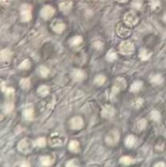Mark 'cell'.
<instances>
[{"mask_svg": "<svg viewBox=\"0 0 166 167\" xmlns=\"http://www.w3.org/2000/svg\"><path fill=\"white\" fill-rule=\"evenodd\" d=\"M94 46H95V48H98V49L101 48L102 43L101 42H100V41H96V42L94 44Z\"/></svg>", "mask_w": 166, "mask_h": 167, "instance_id": "cell-36", "label": "cell"}, {"mask_svg": "<svg viewBox=\"0 0 166 167\" xmlns=\"http://www.w3.org/2000/svg\"><path fill=\"white\" fill-rule=\"evenodd\" d=\"M23 116L27 120H32L33 116H34V111L31 108L26 109L23 111Z\"/></svg>", "mask_w": 166, "mask_h": 167, "instance_id": "cell-17", "label": "cell"}, {"mask_svg": "<svg viewBox=\"0 0 166 167\" xmlns=\"http://www.w3.org/2000/svg\"><path fill=\"white\" fill-rule=\"evenodd\" d=\"M151 118L153 119V121H158L161 119V114H160V113L158 111H157V110H153L151 113Z\"/></svg>", "mask_w": 166, "mask_h": 167, "instance_id": "cell-30", "label": "cell"}, {"mask_svg": "<svg viewBox=\"0 0 166 167\" xmlns=\"http://www.w3.org/2000/svg\"><path fill=\"white\" fill-rule=\"evenodd\" d=\"M31 66V62L29 61V60H25L24 61H23L20 64V65L19 66V68L20 69H27Z\"/></svg>", "mask_w": 166, "mask_h": 167, "instance_id": "cell-31", "label": "cell"}, {"mask_svg": "<svg viewBox=\"0 0 166 167\" xmlns=\"http://www.w3.org/2000/svg\"><path fill=\"white\" fill-rule=\"evenodd\" d=\"M35 145L39 147H44L46 145V140L44 137H41V138L37 139L35 141Z\"/></svg>", "mask_w": 166, "mask_h": 167, "instance_id": "cell-32", "label": "cell"}, {"mask_svg": "<svg viewBox=\"0 0 166 167\" xmlns=\"http://www.w3.org/2000/svg\"><path fill=\"white\" fill-rule=\"evenodd\" d=\"M136 142V137L133 135H129L127 137L125 140V145L128 147H133Z\"/></svg>", "mask_w": 166, "mask_h": 167, "instance_id": "cell-18", "label": "cell"}, {"mask_svg": "<svg viewBox=\"0 0 166 167\" xmlns=\"http://www.w3.org/2000/svg\"><path fill=\"white\" fill-rule=\"evenodd\" d=\"M72 76L74 78V80H76V81H80V80H82L84 76H85V74L84 72L82 71V70H74L72 72Z\"/></svg>", "mask_w": 166, "mask_h": 167, "instance_id": "cell-14", "label": "cell"}, {"mask_svg": "<svg viewBox=\"0 0 166 167\" xmlns=\"http://www.w3.org/2000/svg\"><path fill=\"white\" fill-rule=\"evenodd\" d=\"M82 41H83V38L81 36H75L74 38L72 39V40H71V44L73 45V46H76V45L80 44L81 43H82Z\"/></svg>", "mask_w": 166, "mask_h": 167, "instance_id": "cell-25", "label": "cell"}, {"mask_svg": "<svg viewBox=\"0 0 166 167\" xmlns=\"http://www.w3.org/2000/svg\"><path fill=\"white\" fill-rule=\"evenodd\" d=\"M116 1L120 2V3H125V2H127L128 0H116Z\"/></svg>", "mask_w": 166, "mask_h": 167, "instance_id": "cell-38", "label": "cell"}, {"mask_svg": "<svg viewBox=\"0 0 166 167\" xmlns=\"http://www.w3.org/2000/svg\"><path fill=\"white\" fill-rule=\"evenodd\" d=\"M120 138L119 132L117 130L110 131L109 133L106 137V142L109 146H114L118 142Z\"/></svg>", "mask_w": 166, "mask_h": 167, "instance_id": "cell-3", "label": "cell"}, {"mask_svg": "<svg viewBox=\"0 0 166 167\" xmlns=\"http://www.w3.org/2000/svg\"><path fill=\"white\" fill-rule=\"evenodd\" d=\"M164 20H165L166 22V15H165V16H164Z\"/></svg>", "mask_w": 166, "mask_h": 167, "instance_id": "cell-39", "label": "cell"}, {"mask_svg": "<svg viewBox=\"0 0 166 167\" xmlns=\"http://www.w3.org/2000/svg\"><path fill=\"white\" fill-rule=\"evenodd\" d=\"M142 104H143V100H142V99H140V98L136 99V100L133 102V105L135 108H139V107H141V106L142 105Z\"/></svg>", "mask_w": 166, "mask_h": 167, "instance_id": "cell-34", "label": "cell"}, {"mask_svg": "<svg viewBox=\"0 0 166 167\" xmlns=\"http://www.w3.org/2000/svg\"><path fill=\"white\" fill-rule=\"evenodd\" d=\"M146 125H147V122H146L145 120V119H142L141 121H139V122L137 124V126L140 129H144L146 127Z\"/></svg>", "mask_w": 166, "mask_h": 167, "instance_id": "cell-35", "label": "cell"}, {"mask_svg": "<svg viewBox=\"0 0 166 167\" xmlns=\"http://www.w3.org/2000/svg\"><path fill=\"white\" fill-rule=\"evenodd\" d=\"M155 166H165V164L163 162H160V163H157V164H156V165H155Z\"/></svg>", "mask_w": 166, "mask_h": 167, "instance_id": "cell-37", "label": "cell"}, {"mask_svg": "<svg viewBox=\"0 0 166 167\" xmlns=\"http://www.w3.org/2000/svg\"><path fill=\"white\" fill-rule=\"evenodd\" d=\"M142 82L141 81H135L131 86V91L132 92H137L141 88Z\"/></svg>", "mask_w": 166, "mask_h": 167, "instance_id": "cell-23", "label": "cell"}, {"mask_svg": "<svg viewBox=\"0 0 166 167\" xmlns=\"http://www.w3.org/2000/svg\"><path fill=\"white\" fill-rule=\"evenodd\" d=\"M101 114L104 117L110 118V117H112L115 114V110H114V109L112 106L107 105L103 109L101 112Z\"/></svg>", "mask_w": 166, "mask_h": 167, "instance_id": "cell-10", "label": "cell"}, {"mask_svg": "<svg viewBox=\"0 0 166 167\" xmlns=\"http://www.w3.org/2000/svg\"><path fill=\"white\" fill-rule=\"evenodd\" d=\"M50 142L52 146H60L64 143V140L59 134H53L51 137Z\"/></svg>", "mask_w": 166, "mask_h": 167, "instance_id": "cell-13", "label": "cell"}, {"mask_svg": "<svg viewBox=\"0 0 166 167\" xmlns=\"http://www.w3.org/2000/svg\"><path fill=\"white\" fill-rule=\"evenodd\" d=\"M128 24H119L116 27V33L120 37H126L130 35V28Z\"/></svg>", "mask_w": 166, "mask_h": 167, "instance_id": "cell-6", "label": "cell"}, {"mask_svg": "<svg viewBox=\"0 0 166 167\" xmlns=\"http://www.w3.org/2000/svg\"><path fill=\"white\" fill-rule=\"evenodd\" d=\"M12 56L11 52L9 49H3L1 52V60L2 61H8Z\"/></svg>", "mask_w": 166, "mask_h": 167, "instance_id": "cell-15", "label": "cell"}, {"mask_svg": "<svg viewBox=\"0 0 166 167\" xmlns=\"http://www.w3.org/2000/svg\"><path fill=\"white\" fill-rule=\"evenodd\" d=\"M135 48L133 44L129 41H124L120 45V51L124 55H129L133 52Z\"/></svg>", "mask_w": 166, "mask_h": 167, "instance_id": "cell-2", "label": "cell"}, {"mask_svg": "<svg viewBox=\"0 0 166 167\" xmlns=\"http://www.w3.org/2000/svg\"><path fill=\"white\" fill-rule=\"evenodd\" d=\"M54 13H55V9L53 8L52 7L45 6L41 10L40 15L42 18H44L45 19H50L51 17L52 16Z\"/></svg>", "mask_w": 166, "mask_h": 167, "instance_id": "cell-7", "label": "cell"}, {"mask_svg": "<svg viewBox=\"0 0 166 167\" xmlns=\"http://www.w3.org/2000/svg\"><path fill=\"white\" fill-rule=\"evenodd\" d=\"M30 84L31 81L29 79H22L20 81V85L23 89H27L30 87Z\"/></svg>", "mask_w": 166, "mask_h": 167, "instance_id": "cell-26", "label": "cell"}, {"mask_svg": "<svg viewBox=\"0 0 166 167\" xmlns=\"http://www.w3.org/2000/svg\"><path fill=\"white\" fill-rule=\"evenodd\" d=\"M126 83L125 80L122 78H117L115 80V84H114L113 88H112V95L115 96L122 89H124L125 88Z\"/></svg>", "mask_w": 166, "mask_h": 167, "instance_id": "cell-4", "label": "cell"}, {"mask_svg": "<svg viewBox=\"0 0 166 167\" xmlns=\"http://www.w3.org/2000/svg\"><path fill=\"white\" fill-rule=\"evenodd\" d=\"M72 7V2L71 0H66L62 2L60 4V9L64 12H68L69 11Z\"/></svg>", "mask_w": 166, "mask_h": 167, "instance_id": "cell-12", "label": "cell"}, {"mask_svg": "<svg viewBox=\"0 0 166 167\" xmlns=\"http://www.w3.org/2000/svg\"><path fill=\"white\" fill-rule=\"evenodd\" d=\"M18 148L23 153H27V152H29V151L31 150V143L29 142L27 140H26V139L22 140L19 143Z\"/></svg>", "mask_w": 166, "mask_h": 167, "instance_id": "cell-9", "label": "cell"}, {"mask_svg": "<svg viewBox=\"0 0 166 167\" xmlns=\"http://www.w3.org/2000/svg\"><path fill=\"white\" fill-rule=\"evenodd\" d=\"M84 121L80 117H75L70 121V126L72 129H80L83 127Z\"/></svg>", "mask_w": 166, "mask_h": 167, "instance_id": "cell-8", "label": "cell"}, {"mask_svg": "<svg viewBox=\"0 0 166 167\" xmlns=\"http://www.w3.org/2000/svg\"><path fill=\"white\" fill-rule=\"evenodd\" d=\"M151 81H152V83L155 84V85H160V84H161L162 82H163V78L161 77V76L157 75V76H153L151 79Z\"/></svg>", "mask_w": 166, "mask_h": 167, "instance_id": "cell-28", "label": "cell"}, {"mask_svg": "<svg viewBox=\"0 0 166 167\" xmlns=\"http://www.w3.org/2000/svg\"><path fill=\"white\" fill-rule=\"evenodd\" d=\"M38 93L40 94L41 96L45 97L46 95H48L49 93V88L46 85L40 86L38 89Z\"/></svg>", "mask_w": 166, "mask_h": 167, "instance_id": "cell-21", "label": "cell"}, {"mask_svg": "<svg viewBox=\"0 0 166 167\" xmlns=\"http://www.w3.org/2000/svg\"><path fill=\"white\" fill-rule=\"evenodd\" d=\"M106 58L108 61H114L116 58H117V55L116 53L115 52V51L113 50H110L109 52H108Z\"/></svg>", "mask_w": 166, "mask_h": 167, "instance_id": "cell-19", "label": "cell"}, {"mask_svg": "<svg viewBox=\"0 0 166 167\" xmlns=\"http://www.w3.org/2000/svg\"><path fill=\"white\" fill-rule=\"evenodd\" d=\"M52 29L56 33H61L64 32V30L65 29L64 23H63L60 20L55 21L52 24Z\"/></svg>", "mask_w": 166, "mask_h": 167, "instance_id": "cell-11", "label": "cell"}, {"mask_svg": "<svg viewBox=\"0 0 166 167\" xmlns=\"http://www.w3.org/2000/svg\"><path fill=\"white\" fill-rule=\"evenodd\" d=\"M39 73L40 75L43 76V77H46V76H48V75L49 74V70L48 68H47L45 66H41L40 68H39Z\"/></svg>", "mask_w": 166, "mask_h": 167, "instance_id": "cell-29", "label": "cell"}, {"mask_svg": "<svg viewBox=\"0 0 166 167\" xmlns=\"http://www.w3.org/2000/svg\"><path fill=\"white\" fill-rule=\"evenodd\" d=\"M124 19H125V22L126 24H128L129 27L130 26H133L138 22L137 15L133 11L126 13Z\"/></svg>", "mask_w": 166, "mask_h": 167, "instance_id": "cell-5", "label": "cell"}, {"mask_svg": "<svg viewBox=\"0 0 166 167\" xmlns=\"http://www.w3.org/2000/svg\"><path fill=\"white\" fill-rule=\"evenodd\" d=\"M21 18L23 22H28L31 19V7L30 5L24 4L21 7Z\"/></svg>", "mask_w": 166, "mask_h": 167, "instance_id": "cell-1", "label": "cell"}, {"mask_svg": "<svg viewBox=\"0 0 166 167\" xmlns=\"http://www.w3.org/2000/svg\"><path fill=\"white\" fill-rule=\"evenodd\" d=\"M104 81H105V77L102 75L97 76L95 78V80H94V82L98 85H102L104 83Z\"/></svg>", "mask_w": 166, "mask_h": 167, "instance_id": "cell-27", "label": "cell"}, {"mask_svg": "<svg viewBox=\"0 0 166 167\" xmlns=\"http://www.w3.org/2000/svg\"><path fill=\"white\" fill-rule=\"evenodd\" d=\"M41 160V163H42V165L43 166H51L52 165V160L50 158V157H48V156H44V157H42L40 158Z\"/></svg>", "mask_w": 166, "mask_h": 167, "instance_id": "cell-22", "label": "cell"}, {"mask_svg": "<svg viewBox=\"0 0 166 167\" xmlns=\"http://www.w3.org/2000/svg\"><path fill=\"white\" fill-rule=\"evenodd\" d=\"M69 150L73 152H76L79 150V147H80V144L76 141H72L71 142L69 143Z\"/></svg>", "mask_w": 166, "mask_h": 167, "instance_id": "cell-20", "label": "cell"}, {"mask_svg": "<svg viewBox=\"0 0 166 167\" xmlns=\"http://www.w3.org/2000/svg\"><path fill=\"white\" fill-rule=\"evenodd\" d=\"M132 6H133V8L137 9V10H140L142 7L141 1H140V0H135L133 3H132Z\"/></svg>", "mask_w": 166, "mask_h": 167, "instance_id": "cell-33", "label": "cell"}, {"mask_svg": "<svg viewBox=\"0 0 166 167\" xmlns=\"http://www.w3.org/2000/svg\"><path fill=\"white\" fill-rule=\"evenodd\" d=\"M139 56L142 60H147L151 56V53L149 52L146 49H141L140 53H139Z\"/></svg>", "mask_w": 166, "mask_h": 167, "instance_id": "cell-16", "label": "cell"}, {"mask_svg": "<svg viewBox=\"0 0 166 167\" xmlns=\"http://www.w3.org/2000/svg\"><path fill=\"white\" fill-rule=\"evenodd\" d=\"M120 162L124 164V165H130L133 162V160L130 157H128V156H125V157H122L120 159Z\"/></svg>", "mask_w": 166, "mask_h": 167, "instance_id": "cell-24", "label": "cell"}]
</instances>
